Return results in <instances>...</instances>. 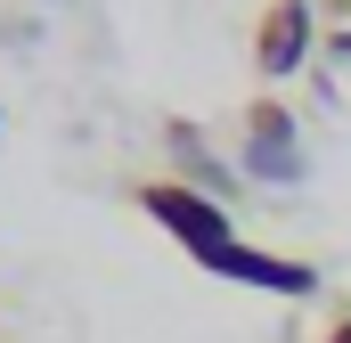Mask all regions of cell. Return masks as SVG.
Listing matches in <instances>:
<instances>
[{"label": "cell", "instance_id": "obj_3", "mask_svg": "<svg viewBox=\"0 0 351 343\" xmlns=\"http://www.w3.org/2000/svg\"><path fill=\"white\" fill-rule=\"evenodd\" d=\"M311 41H319V0H262V16H254V66L269 82L302 74Z\"/></svg>", "mask_w": 351, "mask_h": 343}, {"label": "cell", "instance_id": "obj_5", "mask_svg": "<svg viewBox=\"0 0 351 343\" xmlns=\"http://www.w3.org/2000/svg\"><path fill=\"white\" fill-rule=\"evenodd\" d=\"M319 16H327V41H335V49H343V58H351V0H327Z\"/></svg>", "mask_w": 351, "mask_h": 343}, {"label": "cell", "instance_id": "obj_2", "mask_svg": "<svg viewBox=\"0 0 351 343\" xmlns=\"http://www.w3.org/2000/svg\"><path fill=\"white\" fill-rule=\"evenodd\" d=\"M237 164H245V180H262V188H294L302 180V123L269 90L245 98V147H237Z\"/></svg>", "mask_w": 351, "mask_h": 343}, {"label": "cell", "instance_id": "obj_6", "mask_svg": "<svg viewBox=\"0 0 351 343\" xmlns=\"http://www.w3.org/2000/svg\"><path fill=\"white\" fill-rule=\"evenodd\" d=\"M319 343H351V294H335V303H327V327H319Z\"/></svg>", "mask_w": 351, "mask_h": 343}, {"label": "cell", "instance_id": "obj_1", "mask_svg": "<svg viewBox=\"0 0 351 343\" xmlns=\"http://www.w3.org/2000/svg\"><path fill=\"white\" fill-rule=\"evenodd\" d=\"M131 204H139L156 229H172L188 254H213V246H229V237H237L229 204H221L213 188H196V180H139V188H131Z\"/></svg>", "mask_w": 351, "mask_h": 343}, {"label": "cell", "instance_id": "obj_4", "mask_svg": "<svg viewBox=\"0 0 351 343\" xmlns=\"http://www.w3.org/2000/svg\"><path fill=\"white\" fill-rule=\"evenodd\" d=\"M196 270H213V278H237V286H262V294H319V270L311 261H286V254H262V246H213V254H196Z\"/></svg>", "mask_w": 351, "mask_h": 343}]
</instances>
